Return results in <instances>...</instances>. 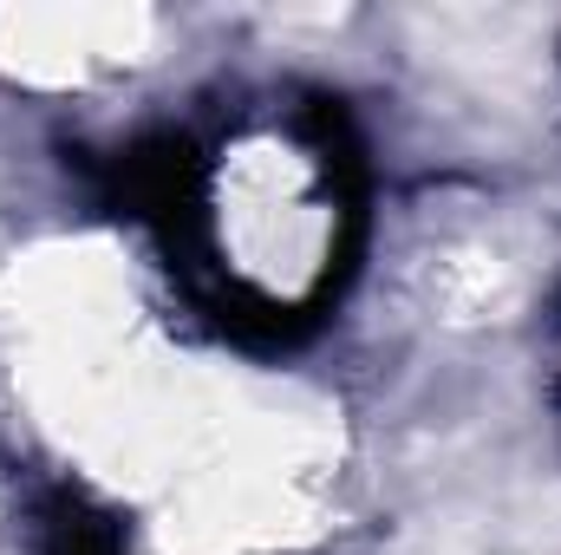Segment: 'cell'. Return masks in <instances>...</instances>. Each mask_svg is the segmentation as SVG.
Here are the masks:
<instances>
[{"label": "cell", "instance_id": "cell-1", "mask_svg": "<svg viewBox=\"0 0 561 555\" xmlns=\"http://www.w3.org/2000/svg\"><path fill=\"white\" fill-rule=\"evenodd\" d=\"M203 229L222 281L268 307L313 301L340 256V177L287 125H242L203 177Z\"/></svg>", "mask_w": 561, "mask_h": 555}, {"label": "cell", "instance_id": "cell-2", "mask_svg": "<svg viewBox=\"0 0 561 555\" xmlns=\"http://www.w3.org/2000/svg\"><path fill=\"white\" fill-rule=\"evenodd\" d=\"M150 13H99V7H39L0 13V72L33 92H79L105 72L150 59Z\"/></svg>", "mask_w": 561, "mask_h": 555}]
</instances>
